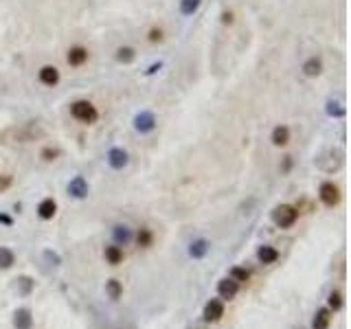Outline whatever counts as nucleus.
I'll use <instances>...</instances> for the list:
<instances>
[{
    "mask_svg": "<svg viewBox=\"0 0 351 329\" xmlns=\"http://www.w3.org/2000/svg\"><path fill=\"white\" fill-rule=\"evenodd\" d=\"M202 0H180V13L182 16H193V13L200 9Z\"/></svg>",
    "mask_w": 351,
    "mask_h": 329,
    "instance_id": "nucleus-25",
    "label": "nucleus"
},
{
    "mask_svg": "<svg viewBox=\"0 0 351 329\" xmlns=\"http://www.w3.org/2000/svg\"><path fill=\"white\" fill-rule=\"evenodd\" d=\"M327 114L334 116V119H342V116L347 114V110H345V106H342V104H338V101L329 99L327 101Z\"/></svg>",
    "mask_w": 351,
    "mask_h": 329,
    "instance_id": "nucleus-24",
    "label": "nucleus"
},
{
    "mask_svg": "<svg viewBox=\"0 0 351 329\" xmlns=\"http://www.w3.org/2000/svg\"><path fill=\"white\" fill-rule=\"evenodd\" d=\"M316 167H318L320 171H325V173L338 171L340 167H342V154L340 151H334V149L320 154V156L316 158Z\"/></svg>",
    "mask_w": 351,
    "mask_h": 329,
    "instance_id": "nucleus-3",
    "label": "nucleus"
},
{
    "mask_svg": "<svg viewBox=\"0 0 351 329\" xmlns=\"http://www.w3.org/2000/svg\"><path fill=\"white\" fill-rule=\"evenodd\" d=\"M327 303H329V310H332V312H338L345 301H342V294H340V292H336V290H334V292H329Z\"/></svg>",
    "mask_w": 351,
    "mask_h": 329,
    "instance_id": "nucleus-28",
    "label": "nucleus"
},
{
    "mask_svg": "<svg viewBox=\"0 0 351 329\" xmlns=\"http://www.w3.org/2000/svg\"><path fill=\"white\" fill-rule=\"evenodd\" d=\"M270 141H272L274 147H285L290 143V128L288 125H277L270 134Z\"/></svg>",
    "mask_w": 351,
    "mask_h": 329,
    "instance_id": "nucleus-14",
    "label": "nucleus"
},
{
    "mask_svg": "<svg viewBox=\"0 0 351 329\" xmlns=\"http://www.w3.org/2000/svg\"><path fill=\"white\" fill-rule=\"evenodd\" d=\"M70 114L75 116L77 121L86 123V125H92V123L99 121V110H97V106H94L92 101H88V99L72 101V104H70Z\"/></svg>",
    "mask_w": 351,
    "mask_h": 329,
    "instance_id": "nucleus-1",
    "label": "nucleus"
},
{
    "mask_svg": "<svg viewBox=\"0 0 351 329\" xmlns=\"http://www.w3.org/2000/svg\"><path fill=\"white\" fill-rule=\"evenodd\" d=\"M112 235H114V241L116 244H128V241L132 239V231L128 229V226H114V231H112Z\"/></svg>",
    "mask_w": 351,
    "mask_h": 329,
    "instance_id": "nucleus-23",
    "label": "nucleus"
},
{
    "mask_svg": "<svg viewBox=\"0 0 351 329\" xmlns=\"http://www.w3.org/2000/svg\"><path fill=\"white\" fill-rule=\"evenodd\" d=\"M222 24H233V11H222Z\"/></svg>",
    "mask_w": 351,
    "mask_h": 329,
    "instance_id": "nucleus-35",
    "label": "nucleus"
},
{
    "mask_svg": "<svg viewBox=\"0 0 351 329\" xmlns=\"http://www.w3.org/2000/svg\"><path fill=\"white\" fill-rule=\"evenodd\" d=\"M106 261L110 266H119V263H123V250L119 246H108L106 248Z\"/></svg>",
    "mask_w": 351,
    "mask_h": 329,
    "instance_id": "nucleus-20",
    "label": "nucleus"
},
{
    "mask_svg": "<svg viewBox=\"0 0 351 329\" xmlns=\"http://www.w3.org/2000/svg\"><path fill=\"white\" fill-rule=\"evenodd\" d=\"M44 257H46L48 261H51V266H60V257H57L55 252H51V250H46L44 252Z\"/></svg>",
    "mask_w": 351,
    "mask_h": 329,
    "instance_id": "nucleus-33",
    "label": "nucleus"
},
{
    "mask_svg": "<svg viewBox=\"0 0 351 329\" xmlns=\"http://www.w3.org/2000/svg\"><path fill=\"white\" fill-rule=\"evenodd\" d=\"M222 316H224V303L219 298H211L202 312L204 323H217V320H222Z\"/></svg>",
    "mask_w": 351,
    "mask_h": 329,
    "instance_id": "nucleus-6",
    "label": "nucleus"
},
{
    "mask_svg": "<svg viewBox=\"0 0 351 329\" xmlns=\"http://www.w3.org/2000/svg\"><path fill=\"white\" fill-rule=\"evenodd\" d=\"M147 40L152 42V44H160L165 40V31L160 27H152L149 29V33H147Z\"/></svg>",
    "mask_w": 351,
    "mask_h": 329,
    "instance_id": "nucleus-29",
    "label": "nucleus"
},
{
    "mask_svg": "<svg viewBox=\"0 0 351 329\" xmlns=\"http://www.w3.org/2000/svg\"><path fill=\"white\" fill-rule=\"evenodd\" d=\"M11 185H13V175L11 173H3V175H0V193L7 191Z\"/></svg>",
    "mask_w": 351,
    "mask_h": 329,
    "instance_id": "nucleus-32",
    "label": "nucleus"
},
{
    "mask_svg": "<svg viewBox=\"0 0 351 329\" xmlns=\"http://www.w3.org/2000/svg\"><path fill=\"white\" fill-rule=\"evenodd\" d=\"M237 292H239V283L233 281L231 276H226V279L217 283V294L222 301H233V298L237 296Z\"/></svg>",
    "mask_w": 351,
    "mask_h": 329,
    "instance_id": "nucleus-8",
    "label": "nucleus"
},
{
    "mask_svg": "<svg viewBox=\"0 0 351 329\" xmlns=\"http://www.w3.org/2000/svg\"><path fill=\"white\" fill-rule=\"evenodd\" d=\"M66 62L70 66H84L88 62V48L82 46V44H77V46H70L68 48V55H66Z\"/></svg>",
    "mask_w": 351,
    "mask_h": 329,
    "instance_id": "nucleus-11",
    "label": "nucleus"
},
{
    "mask_svg": "<svg viewBox=\"0 0 351 329\" xmlns=\"http://www.w3.org/2000/svg\"><path fill=\"white\" fill-rule=\"evenodd\" d=\"M156 114L149 112V110H143V112H138L134 116V130L138 134H149V132L156 130Z\"/></svg>",
    "mask_w": 351,
    "mask_h": 329,
    "instance_id": "nucleus-5",
    "label": "nucleus"
},
{
    "mask_svg": "<svg viewBox=\"0 0 351 329\" xmlns=\"http://www.w3.org/2000/svg\"><path fill=\"white\" fill-rule=\"evenodd\" d=\"M301 70L305 77H318L320 72H323V62H320V57H310V60L303 62Z\"/></svg>",
    "mask_w": 351,
    "mask_h": 329,
    "instance_id": "nucleus-16",
    "label": "nucleus"
},
{
    "mask_svg": "<svg viewBox=\"0 0 351 329\" xmlns=\"http://www.w3.org/2000/svg\"><path fill=\"white\" fill-rule=\"evenodd\" d=\"M0 222H3V224H7V226H9V224H11V217H9V215H3V213H0Z\"/></svg>",
    "mask_w": 351,
    "mask_h": 329,
    "instance_id": "nucleus-37",
    "label": "nucleus"
},
{
    "mask_svg": "<svg viewBox=\"0 0 351 329\" xmlns=\"http://www.w3.org/2000/svg\"><path fill=\"white\" fill-rule=\"evenodd\" d=\"M257 259L261 261V263H274L277 259H279V250L277 248H272V246H259V250H257Z\"/></svg>",
    "mask_w": 351,
    "mask_h": 329,
    "instance_id": "nucleus-18",
    "label": "nucleus"
},
{
    "mask_svg": "<svg viewBox=\"0 0 351 329\" xmlns=\"http://www.w3.org/2000/svg\"><path fill=\"white\" fill-rule=\"evenodd\" d=\"M209 248H211V244L207 239H195V241H191V246H189V255H191L193 259H202V257H207Z\"/></svg>",
    "mask_w": 351,
    "mask_h": 329,
    "instance_id": "nucleus-17",
    "label": "nucleus"
},
{
    "mask_svg": "<svg viewBox=\"0 0 351 329\" xmlns=\"http://www.w3.org/2000/svg\"><path fill=\"white\" fill-rule=\"evenodd\" d=\"M290 169H292V156H285V158H283V165H281V171L288 173Z\"/></svg>",
    "mask_w": 351,
    "mask_h": 329,
    "instance_id": "nucleus-34",
    "label": "nucleus"
},
{
    "mask_svg": "<svg viewBox=\"0 0 351 329\" xmlns=\"http://www.w3.org/2000/svg\"><path fill=\"white\" fill-rule=\"evenodd\" d=\"M298 219V211L296 207H292V204H279V207H274L272 211V222L279 226V229H290V226H294Z\"/></svg>",
    "mask_w": 351,
    "mask_h": 329,
    "instance_id": "nucleus-2",
    "label": "nucleus"
},
{
    "mask_svg": "<svg viewBox=\"0 0 351 329\" xmlns=\"http://www.w3.org/2000/svg\"><path fill=\"white\" fill-rule=\"evenodd\" d=\"M57 213V202L53 197H44V200L38 204V215L42 219H53Z\"/></svg>",
    "mask_w": 351,
    "mask_h": 329,
    "instance_id": "nucleus-15",
    "label": "nucleus"
},
{
    "mask_svg": "<svg viewBox=\"0 0 351 329\" xmlns=\"http://www.w3.org/2000/svg\"><path fill=\"white\" fill-rule=\"evenodd\" d=\"M38 79H40V82H42L44 86L53 88V86H57V84H60V70H57L55 66L46 64V66H42V68H40V72H38Z\"/></svg>",
    "mask_w": 351,
    "mask_h": 329,
    "instance_id": "nucleus-9",
    "label": "nucleus"
},
{
    "mask_svg": "<svg viewBox=\"0 0 351 329\" xmlns=\"http://www.w3.org/2000/svg\"><path fill=\"white\" fill-rule=\"evenodd\" d=\"M114 60L119 62V64H132L136 60V50L132 48V46H119L116 48V53H114Z\"/></svg>",
    "mask_w": 351,
    "mask_h": 329,
    "instance_id": "nucleus-19",
    "label": "nucleus"
},
{
    "mask_svg": "<svg viewBox=\"0 0 351 329\" xmlns=\"http://www.w3.org/2000/svg\"><path fill=\"white\" fill-rule=\"evenodd\" d=\"M106 292H108V296L112 298V301H119V298L123 296V285L116 281V279H110L106 283Z\"/></svg>",
    "mask_w": 351,
    "mask_h": 329,
    "instance_id": "nucleus-22",
    "label": "nucleus"
},
{
    "mask_svg": "<svg viewBox=\"0 0 351 329\" xmlns=\"http://www.w3.org/2000/svg\"><path fill=\"white\" fill-rule=\"evenodd\" d=\"M160 68H163V62H156V64H152L149 68H147V72H145V75H154V72H158Z\"/></svg>",
    "mask_w": 351,
    "mask_h": 329,
    "instance_id": "nucleus-36",
    "label": "nucleus"
},
{
    "mask_svg": "<svg viewBox=\"0 0 351 329\" xmlns=\"http://www.w3.org/2000/svg\"><path fill=\"white\" fill-rule=\"evenodd\" d=\"M13 327L16 329H31L33 327V316H31V310L22 307L13 314Z\"/></svg>",
    "mask_w": 351,
    "mask_h": 329,
    "instance_id": "nucleus-13",
    "label": "nucleus"
},
{
    "mask_svg": "<svg viewBox=\"0 0 351 329\" xmlns=\"http://www.w3.org/2000/svg\"><path fill=\"white\" fill-rule=\"evenodd\" d=\"M130 163V156H128V151L126 149H121V147H112L108 151V165L112 167V169L116 171H121V169H126Z\"/></svg>",
    "mask_w": 351,
    "mask_h": 329,
    "instance_id": "nucleus-7",
    "label": "nucleus"
},
{
    "mask_svg": "<svg viewBox=\"0 0 351 329\" xmlns=\"http://www.w3.org/2000/svg\"><path fill=\"white\" fill-rule=\"evenodd\" d=\"M68 193L72 197H77V200L88 197V180L84 178V175H75V178L68 182Z\"/></svg>",
    "mask_w": 351,
    "mask_h": 329,
    "instance_id": "nucleus-10",
    "label": "nucleus"
},
{
    "mask_svg": "<svg viewBox=\"0 0 351 329\" xmlns=\"http://www.w3.org/2000/svg\"><path fill=\"white\" fill-rule=\"evenodd\" d=\"M16 263V255L11 248H0V270H9Z\"/></svg>",
    "mask_w": 351,
    "mask_h": 329,
    "instance_id": "nucleus-21",
    "label": "nucleus"
},
{
    "mask_svg": "<svg viewBox=\"0 0 351 329\" xmlns=\"http://www.w3.org/2000/svg\"><path fill=\"white\" fill-rule=\"evenodd\" d=\"M152 241H154V233L149 229H138V233H136V244L138 246H141V248H149Z\"/></svg>",
    "mask_w": 351,
    "mask_h": 329,
    "instance_id": "nucleus-26",
    "label": "nucleus"
},
{
    "mask_svg": "<svg viewBox=\"0 0 351 329\" xmlns=\"http://www.w3.org/2000/svg\"><path fill=\"white\" fill-rule=\"evenodd\" d=\"M60 149H57V147H44L42 151H40V156H42V160H46V163H53V160L57 158V156H60Z\"/></svg>",
    "mask_w": 351,
    "mask_h": 329,
    "instance_id": "nucleus-30",
    "label": "nucleus"
},
{
    "mask_svg": "<svg viewBox=\"0 0 351 329\" xmlns=\"http://www.w3.org/2000/svg\"><path fill=\"white\" fill-rule=\"evenodd\" d=\"M18 283L22 285V294H29V292L33 290V279L31 276H20Z\"/></svg>",
    "mask_w": 351,
    "mask_h": 329,
    "instance_id": "nucleus-31",
    "label": "nucleus"
},
{
    "mask_svg": "<svg viewBox=\"0 0 351 329\" xmlns=\"http://www.w3.org/2000/svg\"><path fill=\"white\" fill-rule=\"evenodd\" d=\"M332 316H334V312L329 310V307H320V310L314 314L312 329H329V325H332Z\"/></svg>",
    "mask_w": 351,
    "mask_h": 329,
    "instance_id": "nucleus-12",
    "label": "nucleus"
},
{
    "mask_svg": "<svg viewBox=\"0 0 351 329\" xmlns=\"http://www.w3.org/2000/svg\"><path fill=\"white\" fill-rule=\"evenodd\" d=\"M318 197H320V202L325 204V207H329V209H334L336 204L340 202V189H338V185H334V182H323L320 185V189H318Z\"/></svg>",
    "mask_w": 351,
    "mask_h": 329,
    "instance_id": "nucleus-4",
    "label": "nucleus"
},
{
    "mask_svg": "<svg viewBox=\"0 0 351 329\" xmlns=\"http://www.w3.org/2000/svg\"><path fill=\"white\" fill-rule=\"evenodd\" d=\"M229 276H231L233 281H237V283H246L248 279H250V272H248L246 268H241V266H235V268L231 270Z\"/></svg>",
    "mask_w": 351,
    "mask_h": 329,
    "instance_id": "nucleus-27",
    "label": "nucleus"
}]
</instances>
